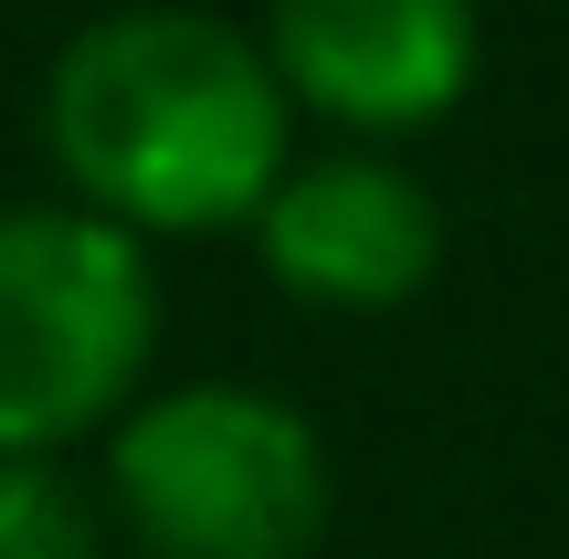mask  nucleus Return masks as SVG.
I'll return each mask as SVG.
<instances>
[{
	"label": "nucleus",
	"instance_id": "obj_5",
	"mask_svg": "<svg viewBox=\"0 0 569 559\" xmlns=\"http://www.w3.org/2000/svg\"><path fill=\"white\" fill-rule=\"evenodd\" d=\"M253 243H264L284 296H306L327 317H390L443 264V211L411 169L348 148V159L284 169L274 201L253 211Z\"/></svg>",
	"mask_w": 569,
	"mask_h": 559
},
{
	"label": "nucleus",
	"instance_id": "obj_3",
	"mask_svg": "<svg viewBox=\"0 0 569 559\" xmlns=\"http://www.w3.org/2000/svg\"><path fill=\"white\" fill-rule=\"evenodd\" d=\"M159 286L106 211H0V465L106 422L148 370Z\"/></svg>",
	"mask_w": 569,
	"mask_h": 559
},
{
	"label": "nucleus",
	"instance_id": "obj_1",
	"mask_svg": "<svg viewBox=\"0 0 569 559\" xmlns=\"http://www.w3.org/2000/svg\"><path fill=\"white\" fill-rule=\"evenodd\" d=\"M284 74L211 11H106L53 53L42 127L84 211L127 232L253 222L284 180Z\"/></svg>",
	"mask_w": 569,
	"mask_h": 559
},
{
	"label": "nucleus",
	"instance_id": "obj_6",
	"mask_svg": "<svg viewBox=\"0 0 569 559\" xmlns=\"http://www.w3.org/2000/svg\"><path fill=\"white\" fill-rule=\"evenodd\" d=\"M96 549H106L96 507L63 465H42V455L0 465V559H96Z\"/></svg>",
	"mask_w": 569,
	"mask_h": 559
},
{
	"label": "nucleus",
	"instance_id": "obj_4",
	"mask_svg": "<svg viewBox=\"0 0 569 559\" xmlns=\"http://www.w3.org/2000/svg\"><path fill=\"white\" fill-rule=\"evenodd\" d=\"M264 53L284 96L359 138H401L465 106L475 84V0H274Z\"/></svg>",
	"mask_w": 569,
	"mask_h": 559
},
{
	"label": "nucleus",
	"instance_id": "obj_2",
	"mask_svg": "<svg viewBox=\"0 0 569 559\" xmlns=\"http://www.w3.org/2000/svg\"><path fill=\"white\" fill-rule=\"evenodd\" d=\"M117 518L148 559H306L327 539V443L243 380L159 391L117 422Z\"/></svg>",
	"mask_w": 569,
	"mask_h": 559
}]
</instances>
